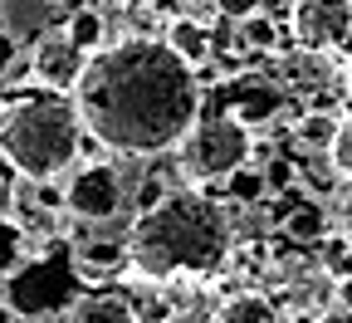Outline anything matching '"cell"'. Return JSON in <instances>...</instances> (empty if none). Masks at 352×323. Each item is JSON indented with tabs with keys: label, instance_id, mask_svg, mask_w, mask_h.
I'll use <instances>...</instances> for the list:
<instances>
[{
	"label": "cell",
	"instance_id": "obj_20",
	"mask_svg": "<svg viewBox=\"0 0 352 323\" xmlns=\"http://www.w3.org/2000/svg\"><path fill=\"white\" fill-rule=\"evenodd\" d=\"M10 216H15V191L0 181V220H10Z\"/></svg>",
	"mask_w": 352,
	"mask_h": 323
},
{
	"label": "cell",
	"instance_id": "obj_3",
	"mask_svg": "<svg viewBox=\"0 0 352 323\" xmlns=\"http://www.w3.org/2000/svg\"><path fill=\"white\" fill-rule=\"evenodd\" d=\"M83 118L78 103L64 94H30L0 108V157L10 162V171L20 181L50 187V181L78 162V143H83Z\"/></svg>",
	"mask_w": 352,
	"mask_h": 323
},
{
	"label": "cell",
	"instance_id": "obj_12",
	"mask_svg": "<svg viewBox=\"0 0 352 323\" xmlns=\"http://www.w3.org/2000/svg\"><path fill=\"white\" fill-rule=\"evenodd\" d=\"M342 123H347V118H338V113H303V118L294 123V137H298L308 152H328V157H333L338 137H342Z\"/></svg>",
	"mask_w": 352,
	"mask_h": 323
},
{
	"label": "cell",
	"instance_id": "obj_21",
	"mask_svg": "<svg viewBox=\"0 0 352 323\" xmlns=\"http://www.w3.org/2000/svg\"><path fill=\"white\" fill-rule=\"evenodd\" d=\"M0 323H20V313H15L10 304H0Z\"/></svg>",
	"mask_w": 352,
	"mask_h": 323
},
{
	"label": "cell",
	"instance_id": "obj_13",
	"mask_svg": "<svg viewBox=\"0 0 352 323\" xmlns=\"http://www.w3.org/2000/svg\"><path fill=\"white\" fill-rule=\"evenodd\" d=\"M284 236H289V240H323V236H328V211H323V201H303L294 216H284Z\"/></svg>",
	"mask_w": 352,
	"mask_h": 323
},
{
	"label": "cell",
	"instance_id": "obj_17",
	"mask_svg": "<svg viewBox=\"0 0 352 323\" xmlns=\"http://www.w3.org/2000/svg\"><path fill=\"white\" fill-rule=\"evenodd\" d=\"M333 171L342 176V181H352V118L342 123V137H338V147H333Z\"/></svg>",
	"mask_w": 352,
	"mask_h": 323
},
{
	"label": "cell",
	"instance_id": "obj_6",
	"mask_svg": "<svg viewBox=\"0 0 352 323\" xmlns=\"http://www.w3.org/2000/svg\"><path fill=\"white\" fill-rule=\"evenodd\" d=\"M289 30L303 54H328L352 39V0H294Z\"/></svg>",
	"mask_w": 352,
	"mask_h": 323
},
{
	"label": "cell",
	"instance_id": "obj_15",
	"mask_svg": "<svg viewBox=\"0 0 352 323\" xmlns=\"http://www.w3.org/2000/svg\"><path fill=\"white\" fill-rule=\"evenodd\" d=\"M64 30H69V39L78 44L83 54H98L103 44H108V39H103V20H98L94 10H74V20H69Z\"/></svg>",
	"mask_w": 352,
	"mask_h": 323
},
{
	"label": "cell",
	"instance_id": "obj_4",
	"mask_svg": "<svg viewBox=\"0 0 352 323\" xmlns=\"http://www.w3.org/2000/svg\"><path fill=\"white\" fill-rule=\"evenodd\" d=\"M254 137L240 118L230 113H210L191 127V137L176 147V167L191 187H206V181H235L250 167Z\"/></svg>",
	"mask_w": 352,
	"mask_h": 323
},
{
	"label": "cell",
	"instance_id": "obj_22",
	"mask_svg": "<svg viewBox=\"0 0 352 323\" xmlns=\"http://www.w3.org/2000/svg\"><path fill=\"white\" fill-rule=\"evenodd\" d=\"M347 108H352V88H347Z\"/></svg>",
	"mask_w": 352,
	"mask_h": 323
},
{
	"label": "cell",
	"instance_id": "obj_5",
	"mask_svg": "<svg viewBox=\"0 0 352 323\" xmlns=\"http://www.w3.org/2000/svg\"><path fill=\"white\" fill-rule=\"evenodd\" d=\"M127 206V181L118 167L108 162H88L74 171V181L64 187V211L78 216V220H113L118 211Z\"/></svg>",
	"mask_w": 352,
	"mask_h": 323
},
{
	"label": "cell",
	"instance_id": "obj_7",
	"mask_svg": "<svg viewBox=\"0 0 352 323\" xmlns=\"http://www.w3.org/2000/svg\"><path fill=\"white\" fill-rule=\"evenodd\" d=\"M69 274H74V260H34V264H25L15 280L6 284V304L15 313H50L74 289Z\"/></svg>",
	"mask_w": 352,
	"mask_h": 323
},
{
	"label": "cell",
	"instance_id": "obj_9",
	"mask_svg": "<svg viewBox=\"0 0 352 323\" xmlns=\"http://www.w3.org/2000/svg\"><path fill=\"white\" fill-rule=\"evenodd\" d=\"M59 30V6L54 0H0V39L6 44H34Z\"/></svg>",
	"mask_w": 352,
	"mask_h": 323
},
{
	"label": "cell",
	"instance_id": "obj_18",
	"mask_svg": "<svg viewBox=\"0 0 352 323\" xmlns=\"http://www.w3.org/2000/svg\"><path fill=\"white\" fill-rule=\"evenodd\" d=\"M215 10L226 20H235V25H245V20L264 15V0H215Z\"/></svg>",
	"mask_w": 352,
	"mask_h": 323
},
{
	"label": "cell",
	"instance_id": "obj_16",
	"mask_svg": "<svg viewBox=\"0 0 352 323\" xmlns=\"http://www.w3.org/2000/svg\"><path fill=\"white\" fill-rule=\"evenodd\" d=\"M25 269V230L20 220H0V274Z\"/></svg>",
	"mask_w": 352,
	"mask_h": 323
},
{
	"label": "cell",
	"instance_id": "obj_14",
	"mask_svg": "<svg viewBox=\"0 0 352 323\" xmlns=\"http://www.w3.org/2000/svg\"><path fill=\"white\" fill-rule=\"evenodd\" d=\"M220 323H279V309L264 294H240L220 309Z\"/></svg>",
	"mask_w": 352,
	"mask_h": 323
},
{
	"label": "cell",
	"instance_id": "obj_10",
	"mask_svg": "<svg viewBox=\"0 0 352 323\" xmlns=\"http://www.w3.org/2000/svg\"><path fill=\"white\" fill-rule=\"evenodd\" d=\"M166 50L182 59L191 74H201L206 64H210V54H215V44H210V30H206V20H191V15H176L171 25H166Z\"/></svg>",
	"mask_w": 352,
	"mask_h": 323
},
{
	"label": "cell",
	"instance_id": "obj_8",
	"mask_svg": "<svg viewBox=\"0 0 352 323\" xmlns=\"http://www.w3.org/2000/svg\"><path fill=\"white\" fill-rule=\"evenodd\" d=\"M30 69H34L39 83H50L54 94H69V88H78V79H83V69H88V54L69 39V30H54L50 39L34 44Z\"/></svg>",
	"mask_w": 352,
	"mask_h": 323
},
{
	"label": "cell",
	"instance_id": "obj_2",
	"mask_svg": "<svg viewBox=\"0 0 352 323\" xmlns=\"http://www.w3.org/2000/svg\"><path fill=\"white\" fill-rule=\"evenodd\" d=\"M132 274L171 280V274H210L230 255V220L206 191L176 187L157 206L138 211L127 230Z\"/></svg>",
	"mask_w": 352,
	"mask_h": 323
},
{
	"label": "cell",
	"instance_id": "obj_11",
	"mask_svg": "<svg viewBox=\"0 0 352 323\" xmlns=\"http://www.w3.org/2000/svg\"><path fill=\"white\" fill-rule=\"evenodd\" d=\"M64 323H138V309L122 294H83L64 309Z\"/></svg>",
	"mask_w": 352,
	"mask_h": 323
},
{
	"label": "cell",
	"instance_id": "obj_1",
	"mask_svg": "<svg viewBox=\"0 0 352 323\" xmlns=\"http://www.w3.org/2000/svg\"><path fill=\"white\" fill-rule=\"evenodd\" d=\"M74 103L83 127L108 152L157 157L166 147H182L201 123V83L166 50V39L127 34L88 54Z\"/></svg>",
	"mask_w": 352,
	"mask_h": 323
},
{
	"label": "cell",
	"instance_id": "obj_19",
	"mask_svg": "<svg viewBox=\"0 0 352 323\" xmlns=\"http://www.w3.org/2000/svg\"><path fill=\"white\" fill-rule=\"evenodd\" d=\"M240 30H245V39L254 44V50H264V44H274V25H270V20H264V15H254V20H245Z\"/></svg>",
	"mask_w": 352,
	"mask_h": 323
}]
</instances>
